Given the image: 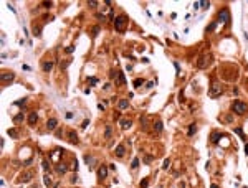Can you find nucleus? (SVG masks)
<instances>
[{
	"label": "nucleus",
	"instance_id": "f257e3e1",
	"mask_svg": "<svg viewBox=\"0 0 248 188\" xmlns=\"http://www.w3.org/2000/svg\"><path fill=\"white\" fill-rule=\"evenodd\" d=\"M231 111L235 112V114H238V116H243V114L248 111V106L245 104L243 101H233V102H231Z\"/></svg>",
	"mask_w": 248,
	"mask_h": 188
},
{
	"label": "nucleus",
	"instance_id": "f03ea898",
	"mask_svg": "<svg viewBox=\"0 0 248 188\" xmlns=\"http://www.w3.org/2000/svg\"><path fill=\"white\" fill-rule=\"evenodd\" d=\"M126 23H127V17L126 15H119V17H116V20H114V28L117 31H124Z\"/></svg>",
	"mask_w": 248,
	"mask_h": 188
},
{
	"label": "nucleus",
	"instance_id": "7ed1b4c3",
	"mask_svg": "<svg viewBox=\"0 0 248 188\" xmlns=\"http://www.w3.org/2000/svg\"><path fill=\"white\" fill-rule=\"evenodd\" d=\"M223 93V86H222V83H212V86H210V97H218L220 94Z\"/></svg>",
	"mask_w": 248,
	"mask_h": 188
},
{
	"label": "nucleus",
	"instance_id": "20e7f679",
	"mask_svg": "<svg viewBox=\"0 0 248 188\" xmlns=\"http://www.w3.org/2000/svg\"><path fill=\"white\" fill-rule=\"evenodd\" d=\"M210 55H207V53H204V55H200L198 56V60H197V68L198 69H205V68L209 66V63H210Z\"/></svg>",
	"mask_w": 248,
	"mask_h": 188
},
{
	"label": "nucleus",
	"instance_id": "39448f33",
	"mask_svg": "<svg viewBox=\"0 0 248 188\" xmlns=\"http://www.w3.org/2000/svg\"><path fill=\"white\" fill-rule=\"evenodd\" d=\"M218 22L220 23H228L230 22V12L227 10V8H223V10L218 12Z\"/></svg>",
	"mask_w": 248,
	"mask_h": 188
},
{
	"label": "nucleus",
	"instance_id": "423d86ee",
	"mask_svg": "<svg viewBox=\"0 0 248 188\" xmlns=\"http://www.w3.org/2000/svg\"><path fill=\"white\" fill-rule=\"evenodd\" d=\"M68 140H70V144H73V145H76L78 142H79V139H78L75 130H70V132H68Z\"/></svg>",
	"mask_w": 248,
	"mask_h": 188
},
{
	"label": "nucleus",
	"instance_id": "0eeeda50",
	"mask_svg": "<svg viewBox=\"0 0 248 188\" xmlns=\"http://www.w3.org/2000/svg\"><path fill=\"white\" fill-rule=\"evenodd\" d=\"M13 78H15V74L13 73H2V83H10V81H13Z\"/></svg>",
	"mask_w": 248,
	"mask_h": 188
},
{
	"label": "nucleus",
	"instance_id": "6e6552de",
	"mask_svg": "<svg viewBox=\"0 0 248 188\" xmlns=\"http://www.w3.org/2000/svg\"><path fill=\"white\" fill-rule=\"evenodd\" d=\"M56 127H58V121H56V119L51 117V119L46 121V129H48V130H53V129H56Z\"/></svg>",
	"mask_w": 248,
	"mask_h": 188
},
{
	"label": "nucleus",
	"instance_id": "1a4fd4ad",
	"mask_svg": "<svg viewBox=\"0 0 248 188\" xmlns=\"http://www.w3.org/2000/svg\"><path fill=\"white\" fill-rule=\"evenodd\" d=\"M106 177H108V168H106L104 165L99 167V170H98V178H99V180H104Z\"/></svg>",
	"mask_w": 248,
	"mask_h": 188
},
{
	"label": "nucleus",
	"instance_id": "9d476101",
	"mask_svg": "<svg viewBox=\"0 0 248 188\" xmlns=\"http://www.w3.org/2000/svg\"><path fill=\"white\" fill-rule=\"evenodd\" d=\"M131 125H132L131 119H121V129H122V130H127Z\"/></svg>",
	"mask_w": 248,
	"mask_h": 188
},
{
	"label": "nucleus",
	"instance_id": "9b49d317",
	"mask_svg": "<svg viewBox=\"0 0 248 188\" xmlns=\"http://www.w3.org/2000/svg\"><path fill=\"white\" fill-rule=\"evenodd\" d=\"M32 178H33V173H32V172H25V173L22 175V178H20V182L27 183V182H30Z\"/></svg>",
	"mask_w": 248,
	"mask_h": 188
},
{
	"label": "nucleus",
	"instance_id": "f8f14e48",
	"mask_svg": "<svg viewBox=\"0 0 248 188\" xmlns=\"http://www.w3.org/2000/svg\"><path fill=\"white\" fill-rule=\"evenodd\" d=\"M117 107H119V111H126L127 107H129V101H126V99L119 101V104H117Z\"/></svg>",
	"mask_w": 248,
	"mask_h": 188
},
{
	"label": "nucleus",
	"instance_id": "ddd939ff",
	"mask_svg": "<svg viewBox=\"0 0 248 188\" xmlns=\"http://www.w3.org/2000/svg\"><path fill=\"white\" fill-rule=\"evenodd\" d=\"M55 168H56V172H58V173H66V170H68V167H66L65 163H56Z\"/></svg>",
	"mask_w": 248,
	"mask_h": 188
},
{
	"label": "nucleus",
	"instance_id": "4468645a",
	"mask_svg": "<svg viewBox=\"0 0 248 188\" xmlns=\"http://www.w3.org/2000/svg\"><path fill=\"white\" fill-rule=\"evenodd\" d=\"M124 154H126L124 145H117V147H116V155H117V157H124Z\"/></svg>",
	"mask_w": 248,
	"mask_h": 188
},
{
	"label": "nucleus",
	"instance_id": "2eb2a0df",
	"mask_svg": "<svg viewBox=\"0 0 248 188\" xmlns=\"http://www.w3.org/2000/svg\"><path fill=\"white\" fill-rule=\"evenodd\" d=\"M51 69H53V61H45L43 63V71L48 73V71H51Z\"/></svg>",
	"mask_w": 248,
	"mask_h": 188
},
{
	"label": "nucleus",
	"instance_id": "dca6fc26",
	"mask_svg": "<svg viewBox=\"0 0 248 188\" xmlns=\"http://www.w3.org/2000/svg\"><path fill=\"white\" fill-rule=\"evenodd\" d=\"M37 121H38V114H37V112H30V116H28V122H30V124H35Z\"/></svg>",
	"mask_w": 248,
	"mask_h": 188
},
{
	"label": "nucleus",
	"instance_id": "f3484780",
	"mask_svg": "<svg viewBox=\"0 0 248 188\" xmlns=\"http://www.w3.org/2000/svg\"><path fill=\"white\" fill-rule=\"evenodd\" d=\"M154 130H155V132H162V122H160V121H155L154 122Z\"/></svg>",
	"mask_w": 248,
	"mask_h": 188
},
{
	"label": "nucleus",
	"instance_id": "a211bd4d",
	"mask_svg": "<svg viewBox=\"0 0 248 188\" xmlns=\"http://www.w3.org/2000/svg\"><path fill=\"white\" fill-rule=\"evenodd\" d=\"M195 132H197V125H195V124H190V127H189V137H192Z\"/></svg>",
	"mask_w": 248,
	"mask_h": 188
},
{
	"label": "nucleus",
	"instance_id": "6ab92c4d",
	"mask_svg": "<svg viewBox=\"0 0 248 188\" xmlns=\"http://www.w3.org/2000/svg\"><path fill=\"white\" fill-rule=\"evenodd\" d=\"M111 135H113V129L108 125V127H106V132H104V137L106 139H111Z\"/></svg>",
	"mask_w": 248,
	"mask_h": 188
},
{
	"label": "nucleus",
	"instance_id": "aec40b11",
	"mask_svg": "<svg viewBox=\"0 0 248 188\" xmlns=\"http://www.w3.org/2000/svg\"><path fill=\"white\" fill-rule=\"evenodd\" d=\"M88 83H89V86H96V83H98V78H94V76L88 78Z\"/></svg>",
	"mask_w": 248,
	"mask_h": 188
},
{
	"label": "nucleus",
	"instance_id": "412c9836",
	"mask_svg": "<svg viewBox=\"0 0 248 188\" xmlns=\"http://www.w3.org/2000/svg\"><path fill=\"white\" fill-rule=\"evenodd\" d=\"M218 140H220V134H218V132H213V135H212V142H213V144H217Z\"/></svg>",
	"mask_w": 248,
	"mask_h": 188
},
{
	"label": "nucleus",
	"instance_id": "4be33fe9",
	"mask_svg": "<svg viewBox=\"0 0 248 188\" xmlns=\"http://www.w3.org/2000/svg\"><path fill=\"white\" fill-rule=\"evenodd\" d=\"M41 167H43V170H45V172H48V170H50V163H48V160H43V162H41Z\"/></svg>",
	"mask_w": 248,
	"mask_h": 188
},
{
	"label": "nucleus",
	"instance_id": "5701e85b",
	"mask_svg": "<svg viewBox=\"0 0 248 188\" xmlns=\"http://www.w3.org/2000/svg\"><path fill=\"white\" fill-rule=\"evenodd\" d=\"M96 18H98L99 22H106V15L104 13H96Z\"/></svg>",
	"mask_w": 248,
	"mask_h": 188
},
{
	"label": "nucleus",
	"instance_id": "b1692460",
	"mask_svg": "<svg viewBox=\"0 0 248 188\" xmlns=\"http://www.w3.org/2000/svg\"><path fill=\"white\" fill-rule=\"evenodd\" d=\"M117 79H119V84L126 83V79H124V74H122V73H117Z\"/></svg>",
	"mask_w": 248,
	"mask_h": 188
},
{
	"label": "nucleus",
	"instance_id": "393cba45",
	"mask_svg": "<svg viewBox=\"0 0 248 188\" xmlns=\"http://www.w3.org/2000/svg\"><path fill=\"white\" fill-rule=\"evenodd\" d=\"M142 83H144L142 79H141V78H137V79L134 81V88H141V84H142Z\"/></svg>",
	"mask_w": 248,
	"mask_h": 188
},
{
	"label": "nucleus",
	"instance_id": "a878e982",
	"mask_svg": "<svg viewBox=\"0 0 248 188\" xmlns=\"http://www.w3.org/2000/svg\"><path fill=\"white\" fill-rule=\"evenodd\" d=\"M98 3H99V2H96V0H89V2H88V5L91 7V8H96V7H98Z\"/></svg>",
	"mask_w": 248,
	"mask_h": 188
},
{
	"label": "nucleus",
	"instance_id": "bb28decb",
	"mask_svg": "<svg viewBox=\"0 0 248 188\" xmlns=\"http://www.w3.org/2000/svg\"><path fill=\"white\" fill-rule=\"evenodd\" d=\"M209 5H210V2H209V0H202V2H200V7H202V8H207Z\"/></svg>",
	"mask_w": 248,
	"mask_h": 188
},
{
	"label": "nucleus",
	"instance_id": "cd10ccee",
	"mask_svg": "<svg viewBox=\"0 0 248 188\" xmlns=\"http://www.w3.org/2000/svg\"><path fill=\"white\" fill-rule=\"evenodd\" d=\"M43 180H45V185H46V187H50V185H51V180H50V177H48V175H45V177H43Z\"/></svg>",
	"mask_w": 248,
	"mask_h": 188
},
{
	"label": "nucleus",
	"instance_id": "c85d7f7f",
	"mask_svg": "<svg viewBox=\"0 0 248 188\" xmlns=\"http://www.w3.org/2000/svg\"><path fill=\"white\" fill-rule=\"evenodd\" d=\"M223 119H225V124H231V122H233V117L231 116H225Z\"/></svg>",
	"mask_w": 248,
	"mask_h": 188
},
{
	"label": "nucleus",
	"instance_id": "c756f323",
	"mask_svg": "<svg viewBox=\"0 0 248 188\" xmlns=\"http://www.w3.org/2000/svg\"><path fill=\"white\" fill-rule=\"evenodd\" d=\"M8 135H12V137H17V129H8Z\"/></svg>",
	"mask_w": 248,
	"mask_h": 188
},
{
	"label": "nucleus",
	"instance_id": "7c9ffc66",
	"mask_svg": "<svg viewBox=\"0 0 248 188\" xmlns=\"http://www.w3.org/2000/svg\"><path fill=\"white\" fill-rule=\"evenodd\" d=\"M99 30H101V28H99V27H98V25H96V27H94V28H93V36H96V35H98V33H99Z\"/></svg>",
	"mask_w": 248,
	"mask_h": 188
},
{
	"label": "nucleus",
	"instance_id": "2f4dec72",
	"mask_svg": "<svg viewBox=\"0 0 248 188\" xmlns=\"http://www.w3.org/2000/svg\"><path fill=\"white\" fill-rule=\"evenodd\" d=\"M147 185H149V180H147V178H146V180H142V182H141V188H146V187H147Z\"/></svg>",
	"mask_w": 248,
	"mask_h": 188
},
{
	"label": "nucleus",
	"instance_id": "473e14b6",
	"mask_svg": "<svg viewBox=\"0 0 248 188\" xmlns=\"http://www.w3.org/2000/svg\"><path fill=\"white\" fill-rule=\"evenodd\" d=\"M41 3H43L45 8H50V7H51V2H48V0H45V2H41Z\"/></svg>",
	"mask_w": 248,
	"mask_h": 188
},
{
	"label": "nucleus",
	"instance_id": "72a5a7b5",
	"mask_svg": "<svg viewBox=\"0 0 248 188\" xmlns=\"http://www.w3.org/2000/svg\"><path fill=\"white\" fill-rule=\"evenodd\" d=\"M137 167H139V160L134 158V160H132V168H137Z\"/></svg>",
	"mask_w": 248,
	"mask_h": 188
},
{
	"label": "nucleus",
	"instance_id": "f704fd0d",
	"mask_svg": "<svg viewBox=\"0 0 248 188\" xmlns=\"http://www.w3.org/2000/svg\"><path fill=\"white\" fill-rule=\"evenodd\" d=\"M22 119H23V114H18V116H15V119H13V121L18 122V121H22Z\"/></svg>",
	"mask_w": 248,
	"mask_h": 188
},
{
	"label": "nucleus",
	"instance_id": "c9c22d12",
	"mask_svg": "<svg viewBox=\"0 0 248 188\" xmlns=\"http://www.w3.org/2000/svg\"><path fill=\"white\" fill-rule=\"evenodd\" d=\"M169 165H171V160H165L164 165H162V168H169Z\"/></svg>",
	"mask_w": 248,
	"mask_h": 188
},
{
	"label": "nucleus",
	"instance_id": "e433bc0d",
	"mask_svg": "<svg viewBox=\"0 0 248 188\" xmlns=\"http://www.w3.org/2000/svg\"><path fill=\"white\" fill-rule=\"evenodd\" d=\"M174 66H175V69H177V74L180 73V66H179V63H174Z\"/></svg>",
	"mask_w": 248,
	"mask_h": 188
},
{
	"label": "nucleus",
	"instance_id": "4c0bfd02",
	"mask_svg": "<svg viewBox=\"0 0 248 188\" xmlns=\"http://www.w3.org/2000/svg\"><path fill=\"white\" fill-rule=\"evenodd\" d=\"M146 86H147V88H152V86H154V81H149V83L146 84Z\"/></svg>",
	"mask_w": 248,
	"mask_h": 188
},
{
	"label": "nucleus",
	"instance_id": "58836bf2",
	"mask_svg": "<svg viewBox=\"0 0 248 188\" xmlns=\"http://www.w3.org/2000/svg\"><path fill=\"white\" fill-rule=\"evenodd\" d=\"M210 188H218V185H212V187H210Z\"/></svg>",
	"mask_w": 248,
	"mask_h": 188
},
{
	"label": "nucleus",
	"instance_id": "ea45409f",
	"mask_svg": "<svg viewBox=\"0 0 248 188\" xmlns=\"http://www.w3.org/2000/svg\"><path fill=\"white\" fill-rule=\"evenodd\" d=\"M245 152H247V154H248V144H247V149H245Z\"/></svg>",
	"mask_w": 248,
	"mask_h": 188
}]
</instances>
